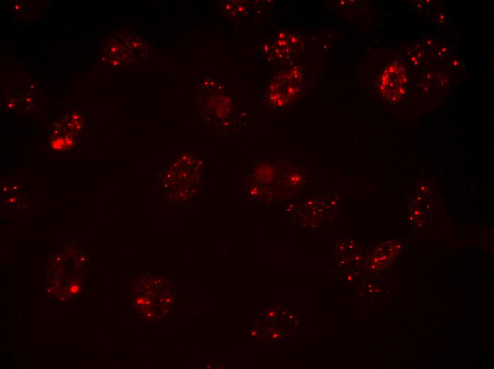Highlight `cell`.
<instances>
[{"mask_svg": "<svg viewBox=\"0 0 494 369\" xmlns=\"http://www.w3.org/2000/svg\"><path fill=\"white\" fill-rule=\"evenodd\" d=\"M148 50L147 45L140 37L122 33L107 40L102 55L108 65L120 67L141 61L147 55Z\"/></svg>", "mask_w": 494, "mask_h": 369, "instance_id": "obj_1", "label": "cell"}, {"mask_svg": "<svg viewBox=\"0 0 494 369\" xmlns=\"http://www.w3.org/2000/svg\"><path fill=\"white\" fill-rule=\"evenodd\" d=\"M304 74L300 66H293L278 73L266 88V99L274 107H283L300 94Z\"/></svg>", "mask_w": 494, "mask_h": 369, "instance_id": "obj_2", "label": "cell"}, {"mask_svg": "<svg viewBox=\"0 0 494 369\" xmlns=\"http://www.w3.org/2000/svg\"><path fill=\"white\" fill-rule=\"evenodd\" d=\"M405 72L399 64H390L383 72L379 79V87L383 97L388 101L400 100L405 92Z\"/></svg>", "mask_w": 494, "mask_h": 369, "instance_id": "obj_3", "label": "cell"}, {"mask_svg": "<svg viewBox=\"0 0 494 369\" xmlns=\"http://www.w3.org/2000/svg\"><path fill=\"white\" fill-rule=\"evenodd\" d=\"M301 37L291 33H281L273 40L270 55L274 61L287 62L292 60L303 49Z\"/></svg>", "mask_w": 494, "mask_h": 369, "instance_id": "obj_4", "label": "cell"}]
</instances>
